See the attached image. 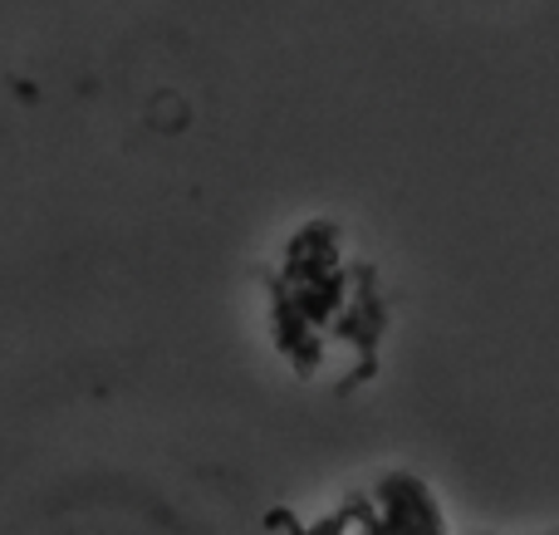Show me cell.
I'll return each instance as SVG.
<instances>
[]
</instances>
